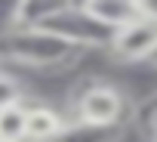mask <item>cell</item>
Instances as JSON below:
<instances>
[{
    "mask_svg": "<svg viewBox=\"0 0 157 142\" xmlns=\"http://www.w3.org/2000/svg\"><path fill=\"white\" fill-rule=\"evenodd\" d=\"M80 56V46H74L43 28H13L0 37V59L28 65V68H65Z\"/></svg>",
    "mask_w": 157,
    "mask_h": 142,
    "instance_id": "1",
    "label": "cell"
},
{
    "mask_svg": "<svg viewBox=\"0 0 157 142\" xmlns=\"http://www.w3.org/2000/svg\"><path fill=\"white\" fill-rule=\"evenodd\" d=\"M0 142H28V105L0 111Z\"/></svg>",
    "mask_w": 157,
    "mask_h": 142,
    "instance_id": "8",
    "label": "cell"
},
{
    "mask_svg": "<svg viewBox=\"0 0 157 142\" xmlns=\"http://www.w3.org/2000/svg\"><path fill=\"white\" fill-rule=\"evenodd\" d=\"M148 130H151V136H154V142H157V102H154L151 111H148Z\"/></svg>",
    "mask_w": 157,
    "mask_h": 142,
    "instance_id": "10",
    "label": "cell"
},
{
    "mask_svg": "<svg viewBox=\"0 0 157 142\" xmlns=\"http://www.w3.org/2000/svg\"><path fill=\"white\" fill-rule=\"evenodd\" d=\"M145 6L148 13L139 22L114 34L111 56L117 62H151L157 56V6L154 3H145Z\"/></svg>",
    "mask_w": 157,
    "mask_h": 142,
    "instance_id": "4",
    "label": "cell"
},
{
    "mask_svg": "<svg viewBox=\"0 0 157 142\" xmlns=\"http://www.w3.org/2000/svg\"><path fill=\"white\" fill-rule=\"evenodd\" d=\"M123 130L126 127H99V124H86V120L71 117L52 142H120Z\"/></svg>",
    "mask_w": 157,
    "mask_h": 142,
    "instance_id": "6",
    "label": "cell"
},
{
    "mask_svg": "<svg viewBox=\"0 0 157 142\" xmlns=\"http://www.w3.org/2000/svg\"><path fill=\"white\" fill-rule=\"evenodd\" d=\"M126 96L111 84H86L74 96V117L99 127H126Z\"/></svg>",
    "mask_w": 157,
    "mask_h": 142,
    "instance_id": "3",
    "label": "cell"
},
{
    "mask_svg": "<svg viewBox=\"0 0 157 142\" xmlns=\"http://www.w3.org/2000/svg\"><path fill=\"white\" fill-rule=\"evenodd\" d=\"M80 49H111L114 31H108L102 22H96L83 3H56L52 13L37 25Z\"/></svg>",
    "mask_w": 157,
    "mask_h": 142,
    "instance_id": "2",
    "label": "cell"
},
{
    "mask_svg": "<svg viewBox=\"0 0 157 142\" xmlns=\"http://www.w3.org/2000/svg\"><path fill=\"white\" fill-rule=\"evenodd\" d=\"M13 105H25L22 84H19L13 74L0 71V111H3V108H13Z\"/></svg>",
    "mask_w": 157,
    "mask_h": 142,
    "instance_id": "9",
    "label": "cell"
},
{
    "mask_svg": "<svg viewBox=\"0 0 157 142\" xmlns=\"http://www.w3.org/2000/svg\"><path fill=\"white\" fill-rule=\"evenodd\" d=\"M83 6L96 22H102L114 34L129 28L132 22H139L148 13V6L139 3V0H83Z\"/></svg>",
    "mask_w": 157,
    "mask_h": 142,
    "instance_id": "5",
    "label": "cell"
},
{
    "mask_svg": "<svg viewBox=\"0 0 157 142\" xmlns=\"http://www.w3.org/2000/svg\"><path fill=\"white\" fill-rule=\"evenodd\" d=\"M65 117L46 105H28V142H52L65 130Z\"/></svg>",
    "mask_w": 157,
    "mask_h": 142,
    "instance_id": "7",
    "label": "cell"
}]
</instances>
